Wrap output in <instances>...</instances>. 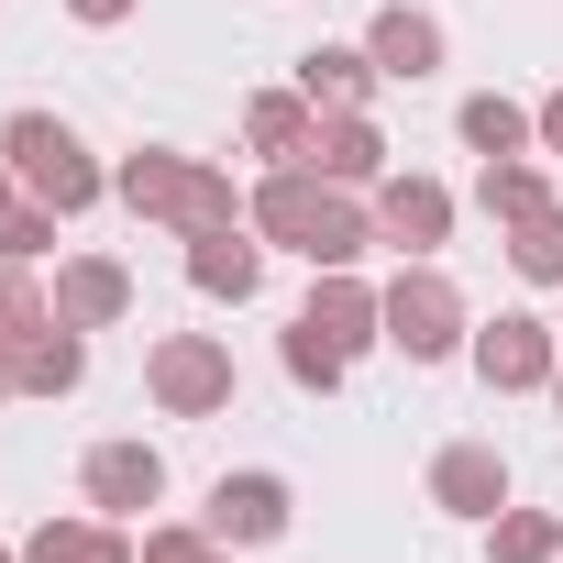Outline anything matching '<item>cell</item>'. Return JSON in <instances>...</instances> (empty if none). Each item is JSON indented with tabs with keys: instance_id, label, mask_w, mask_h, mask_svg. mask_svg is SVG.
Returning <instances> with one entry per match:
<instances>
[{
	"instance_id": "2",
	"label": "cell",
	"mask_w": 563,
	"mask_h": 563,
	"mask_svg": "<svg viewBox=\"0 0 563 563\" xmlns=\"http://www.w3.org/2000/svg\"><path fill=\"white\" fill-rule=\"evenodd\" d=\"M221 519H232V530H276V497H265V486H221Z\"/></svg>"
},
{
	"instance_id": "1",
	"label": "cell",
	"mask_w": 563,
	"mask_h": 563,
	"mask_svg": "<svg viewBox=\"0 0 563 563\" xmlns=\"http://www.w3.org/2000/svg\"><path fill=\"white\" fill-rule=\"evenodd\" d=\"M12 155H23V166H34L56 199H89V166H78V144H67L56 122H23V133H12Z\"/></svg>"
}]
</instances>
